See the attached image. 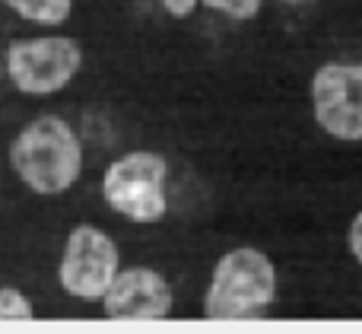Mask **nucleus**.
<instances>
[{
  "label": "nucleus",
  "mask_w": 362,
  "mask_h": 334,
  "mask_svg": "<svg viewBox=\"0 0 362 334\" xmlns=\"http://www.w3.org/2000/svg\"><path fill=\"white\" fill-rule=\"evenodd\" d=\"M99 306L112 322H163L175 309V293L156 267L137 265L121 267Z\"/></svg>",
  "instance_id": "nucleus-7"
},
{
  "label": "nucleus",
  "mask_w": 362,
  "mask_h": 334,
  "mask_svg": "<svg viewBox=\"0 0 362 334\" xmlns=\"http://www.w3.org/2000/svg\"><path fill=\"white\" fill-rule=\"evenodd\" d=\"M315 125L340 144L362 140V61H327L308 83Z\"/></svg>",
  "instance_id": "nucleus-6"
},
{
  "label": "nucleus",
  "mask_w": 362,
  "mask_h": 334,
  "mask_svg": "<svg viewBox=\"0 0 362 334\" xmlns=\"http://www.w3.org/2000/svg\"><path fill=\"white\" fill-rule=\"evenodd\" d=\"M159 6H163L169 16H175V19H187L194 10L200 6V0H156Z\"/></svg>",
  "instance_id": "nucleus-12"
},
{
  "label": "nucleus",
  "mask_w": 362,
  "mask_h": 334,
  "mask_svg": "<svg viewBox=\"0 0 362 334\" xmlns=\"http://www.w3.org/2000/svg\"><path fill=\"white\" fill-rule=\"evenodd\" d=\"M35 306L19 287H0V322H32Z\"/></svg>",
  "instance_id": "nucleus-9"
},
{
  "label": "nucleus",
  "mask_w": 362,
  "mask_h": 334,
  "mask_svg": "<svg viewBox=\"0 0 362 334\" xmlns=\"http://www.w3.org/2000/svg\"><path fill=\"white\" fill-rule=\"evenodd\" d=\"M280 293L276 265L255 246H235L213 265L204 293V318L210 322H248L261 318Z\"/></svg>",
  "instance_id": "nucleus-2"
},
{
  "label": "nucleus",
  "mask_w": 362,
  "mask_h": 334,
  "mask_svg": "<svg viewBox=\"0 0 362 334\" xmlns=\"http://www.w3.org/2000/svg\"><path fill=\"white\" fill-rule=\"evenodd\" d=\"M121 271L118 242L95 223H76L67 233L57 261V284L67 296L99 303Z\"/></svg>",
  "instance_id": "nucleus-5"
},
{
  "label": "nucleus",
  "mask_w": 362,
  "mask_h": 334,
  "mask_svg": "<svg viewBox=\"0 0 362 334\" xmlns=\"http://www.w3.org/2000/svg\"><path fill=\"white\" fill-rule=\"evenodd\" d=\"M280 4H286V6H305V4H318V0H280Z\"/></svg>",
  "instance_id": "nucleus-13"
},
{
  "label": "nucleus",
  "mask_w": 362,
  "mask_h": 334,
  "mask_svg": "<svg viewBox=\"0 0 362 334\" xmlns=\"http://www.w3.org/2000/svg\"><path fill=\"white\" fill-rule=\"evenodd\" d=\"M10 169L32 195L57 197L83 175V140L61 115H35L10 144Z\"/></svg>",
  "instance_id": "nucleus-1"
},
{
  "label": "nucleus",
  "mask_w": 362,
  "mask_h": 334,
  "mask_svg": "<svg viewBox=\"0 0 362 334\" xmlns=\"http://www.w3.org/2000/svg\"><path fill=\"white\" fill-rule=\"evenodd\" d=\"M4 70L23 96H54L83 70V45L70 35L13 38L4 51Z\"/></svg>",
  "instance_id": "nucleus-4"
},
{
  "label": "nucleus",
  "mask_w": 362,
  "mask_h": 334,
  "mask_svg": "<svg viewBox=\"0 0 362 334\" xmlns=\"http://www.w3.org/2000/svg\"><path fill=\"white\" fill-rule=\"evenodd\" d=\"M0 6L35 25H64L74 13V0H0Z\"/></svg>",
  "instance_id": "nucleus-8"
},
{
  "label": "nucleus",
  "mask_w": 362,
  "mask_h": 334,
  "mask_svg": "<svg viewBox=\"0 0 362 334\" xmlns=\"http://www.w3.org/2000/svg\"><path fill=\"white\" fill-rule=\"evenodd\" d=\"M200 6L219 13L226 19H235V23H248V19H255L261 13L264 0H200Z\"/></svg>",
  "instance_id": "nucleus-10"
},
{
  "label": "nucleus",
  "mask_w": 362,
  "mask_h": 334,
  "mask_svg": "<svg viewBox=\"0 0 362 334\" xmlns=\"http://www.w3.org/2000/svg\"><path fill=\"white\" fill-rule=\"evenodd\" d=\"M169 163L156 150H131L112 159L102 175V197L118 217L140 226L165 220L169 214Z\"/></svg>",
  "instance_id": "nucleus-3"
},
{
  "label": "nucleus",
  "mask_w": 362,
  "mask_h": 334,
  "mask_svg": "<svg viewBox=\"0 0 362 334\" xmlns=\"http://www.w3.org/2000/svg\"><path fill=\"white\" fill-rule=\"evenodd\" d=\"M346 248H350L353 261L362 267V210L350 220V229H346Z\"/></svg>",
  "instance_id": "nucleus-11"
}]
</instances>
